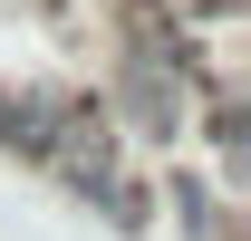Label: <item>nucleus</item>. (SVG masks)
<instances>
[{
  "label": "nucleus",
  "instance_id": "nucleus-1",
  "mask_svg": "<svg viewBox=\"0 0 251 241\" xmlns=\"http://www.w3.org/2000/svg\"><path fill=\"white\" fill-rule=\"evenodd\" d=\"M164 212H174V232H193V241H242V203L232 193H213L203 174H164Z\"/></svg>",
  "mask_w": 251,
  "mask_h": 241
}]
</instances>
